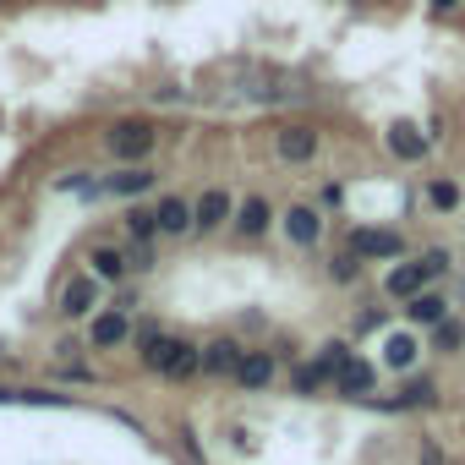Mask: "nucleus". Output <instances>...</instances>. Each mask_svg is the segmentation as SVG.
Here are the masks:
<instances>
[{
	"mask_svg": "<svg viewBox=\"0 0 465 465\" xmlns=\"http://www.w3.org/2000/svg\"><path fill=\"white\" fill-rule=\"evenodd\" d=\"M153 143H159V132H153L148 121H115V126L104 132V148H110V159H121V164H143V159L153 153Z\"/></svg>",
	"mask_w": 465,
	"mask_h": 465,
	"instance_id": "obj_1",
	"label": "nucleus"
},
{
	"mask_svg": "<svg viewBox=\"0 0 465 465\" xmlns=\"http://www.w3.org/2000/svg\"><path fill=\"white\" fill-rule=\"evenodd\" d=\"M345 252L356 263H383V258H400L405 252V236H400V230H383V224H356Z\"/></svg>",
	"mask_w": 465,
	"mask_h": 465,
	"instance_id": "obj_2",
	"label": "nucleus"
},
{
	"mask_svg": "<svg viewBox=\"0 0 465 465\" xmlns=\"http://www.w3.org/2000/svg\"><path fill=\"white\" fill-rule=\"evenodd\" d=\"M99 307H104V285H99L94 274H77V280L61 285V318L77 323V318H94Z\"/></svg>",
	"mask_w": 465,
	"mask_h": 465,
	"instance_id": "obj_3",
	"label": "nucleus"
},
{
	"mask_svg": "<svg viewBox=\"0 0 465 465\" xmlns=\"http://www.w3.org/2000/svg\"><path fill=\"white\" fill-rule=\"evenodd\" d=\"M274 153H280V164H312L318 159V132L307 121H291V126H280Z\"/></svg>",
	"mask_w": 465,
	"mask_h": 465,
	"instance_id": "obj_4",
	"label": "nucleus"
},
{
	"mask_svg": "<svg viewBox=\"0 0 465 465\" xmlns=\"http://www.w3.org/2000/svg\"><path fill=\"white\" fill-rule=\"evenodd\" d=\"M153 181H159V175H153L148 164H121L115 175H99V192H104V197H121V203H137L143 192H153Z\"/></svg>",
	"mask_w": 465,
	"mask_h": 465,
	"instance_id": "obj_5",
	"label": "nucleus"
},
{
	"mask_svg": "<svg viewBox=\"0 0 465 465\" xmlns=\"http://www.w3.org/2000/svg\"><path fill=\"white\" fill-rule=\"evenodd\" d=\"M285 242L291 247H318L323 242V208H312V203H296V208H285Z\"/></svg>",
	"mask_w": 465,
	"mask_h": 465,
	"instance_id": "obj_6",
	"label": "nucleus"
},
{
	"mask_svg": "<svg viewBox=\"0 0 465 465\" xmlns=\"http://www.w3.org/2000/svg\"><path fill=\"white\" fill-rule=\"evenodd\" d=\"M126 340H132V318H126V312L104 307V312L88 318V351H115V345H126Z\"/></svg>",
	"mask_w": 465,
	"mask_h": 465,
	"instance_id": "obj_7",
	"label": "nucleus"
},
{
	"mask_svg": "<svg viewBox=\"0 0 465 465\" xmlns=\"http://www.w3.org/2000/svg\"><path fill=\"white\" fill-rule=\"evenodd\" d=\"M230 213H236V197H230L224 186H208V192L192 203V230H219Z\"/></svg>",
	"mask_w": 465,
	"mask_h": 465,
	"instance_id": "obj_8",
	"label": "nucleus"
},
{
	"mask_svg": "<svg viewBox=\"0 0 465 465\" xmlns=\"http://www.w3.org/2000/svg\"><path fill=\"white\" fill-rule=\"evenodd\" d=\"M427 285H432V280H427V269H421V263H394V269L383 274V296H389V302H400V307H405L411 296H421Z\"/></svg>",
	"mask_w": 465,
	"mask_h": 465,
	"instance_id": "obj_9",
	"label": "nucleus"
},
{
	"mask_svg": "<svg viewBox=\"0 0 465 465\" xmlns=\"http://www.w3.org/2000/svg\"><path fill=\"white\" fill-rule=\"evenodd\" d=\"M230 219H236V236L258 242V236H269V224H274V208H269V197H242Z\"/></svg>",
	"mask_w": 465,
	"mask_h": 465,
	"instance_id": "obj_10",
	"label": "nucleus"
},
{
	"mask_svg": "<svg viewBox=\"0 0 465 465\" xmlns=\"http://www.w3.org/2000/svg\"><path fill=\"white\" fill-rule=\"evenodd\" d=\"M230 378H236L247 394H263L274 383V356L269 351H242V361H236V372H230Z\"/></svg>",
	"mask_w": 465,
	"mask_h": 465,
	"instance_id": "obj_11",
	"label": "nucleus"
},
{
	"mask_svg": "<svg viewBox=\"0 0 465 465\" xmlns=\"http://www.w3.org/2000/svg\"><path fill=\"white\" fill-rule=\"evenodd\" d=\"M236 361H242V345L236 340H208V345H197V372H208V378H230V372H236Z\"/></svg>",
	"mask_w": 465,
	"mask_h": 465,
	"instance_id": "obj_12",
	"label": "nucleus"
},
{
	"mask_svg": "<svg viewBox=\"0 0 465 465\" xmlns=\"http://www.w3.org/2000/svg\"><path fill=\"white\" fill-rule=\"evenodd\" d=\"M383 143H389V153H394L400 164H421V159H427V148H432V143H427V132H416L411 121H394Z\"/></svg>",
	"mask_w": 465,
	"mask_h": 465,
	"instance_id": "obj_13",
	"label": "nucleus"
},
{
	"mask_svg": "<svg viewBox=\"0 0 465 465\" xmlns=\"http://www.w3.org/2000/svg\"><path fill=\"white\" fill-rule=\"evenodd\" d=\"M449 307H454V302H449L443 291H421V296L405 302V323H416V329H438V323L449 318Z\"/></svg>",
	"mask_w": 465,
	"mask_h": 465,
	"instance_id": "obj_14",
	"label": "nucleus"
},
{
	"mask_svg": "<svg viewBox=\"0 0 465 465\" xmlns=\"http://www.w3.org/2000/svg\"><path fill=\"white\" fill-rule=\"evenodd\" d=\"M334 383H340V394H345V400H372V389H378V361L351 356V361H345V372H340Z\"/></svg>",
	"mask_w": 465,
	"mask_h": 465,
	"instance_id": "obj_15",
	"label": "nucleus"
},
{
	"mask_svg": "<svg viewBox=\"0 0 465 465\" xmlns=\"http://www.w3.org/2000/svg\"><path fill=\"white\" fill-rule=\"evenodd\" d=\"M416 356H421V345H416V334H411V329L383 334V356H378V361H383L389 372H411V367H416Z\"/></svg>",
	"mask_w": 465,
	"mask_h": 465,
	"instance_id": "obj_16",
	"label": "nucleus"
},
{
	"mask_svg": "<svg viewBox=\"0 0 465 465\" xmlns=\"http://www.w3.org/2000/svg\"><path fill=\"white\" fill-rule=\"evenodd\" d=\"M153 219H159V236H186L192 230V203L186 197H159Z\"/></svg>",
	"mask_w": 465,
	"mask_h": 465,
	"instance_id": "obj_17",
	"label": "nucleus"
},
{
	"mask_svg": "<svg viewBox=\"0 0 465 465\" xmlns=\"http://www.w3.org/2000/svg\"><path fill=\"white\" fill-rule=\"evenodd\" d=\"M88 274H94L99 285H121L132 269H126V252H121V247H94V258H88Z\"/></svg>",
	"mask_w": 465,
	"mask_h": 465,
	"instance_id": "obj_18",
	"label": "nucleus"
},
{
	"mask_svg": "<svg viewBox=\"0 0 465 465\" xmlns=\"http://www.w3.org/2000/svg\"><path fill=\"white\" fill-rule=\"evenodd\" d=\"M438 405V383L432 378H411V383H400V394L389 400V411H432Z\"/></svg>",
	"mask_w": 465,
	"mask_h": 465,
	"instance_id": "obj_19",
	"label": "nucleus"
},
{
	"mask_svg": "<svg viewBox=\"0 0 465 465\" xmlns=\"http://www.w3.org/2000/svg\"><path fill=\"white\" fill-rule=\"evenodd\" d=\"M192 372H197V345L175 340V345L164 351V361H159V378H192Z\"/></svg>",
	"mask_w": 465,
	"mask_h": 465,
	"instance_id": "obj_20",
	"label": "nucleus"
},
{
	"mask_svg": "<svg viewBox=\"0 0 465 465\" xmlns=\"http://www.w3.org/2000/svg\"><path fill=\"white\" fill-rule=\"evenodd\" d=\"M329 383H334V372H329L323 361H302V367L291 372V389H296L302 400H312V394H318V389H329Z\"/></svg>",
	"mask_w": 465,
	"mask_h": 465,
	"instance_id": "obj_21",
	"label": "nucleus"
},
{
	"mask_svg": "<svg viewBox=\"0 0 465 465\" xmlns=\"http://www.w3.org/2000/svg\"><path fill=\"white\" fill-rule=\"evenodd\" d=\"M126 236H132V247H148L153 236H159V219H153V208H126Z\"/></svg>",
	"mask_w": 465,
	"mask_h": 465,
	"instance_id": "obj_22",
	"label": "nucleus"
},
{
	"mask_svg": "<svg viewBox=\"0 0 465 465\" xmlns=\"http://www.w3.org/2000/svg\"><path fill=\"white\" fill-rule=\"evenodd\" d=\"M427 208H432V213H454V208H460V186H454L449 175H432V181H427Z\"/></svg>",
	"mask_w": 465,
	"mask_h": 465,
	"instance_id": "obj_23",
	"label": "nucleus"
},
{
	"mask_svg": "<svg viewBox=\"0 0 465 465\" xmlns=\"http://www.w3.org/2000/svg\"><path fill=\"white\" fill-rule=\"evenodd\" d=\"M460 345H465V323H460V318H443V323L432 329V351L449 356V351H460Z\"/></svg>",
	"mask_w": 465,
	"mask_h": 465,
	"instance_id": "obj_24",
	"label": "nucleus"
},
{
	"mask_svg": "<svg viewBox=\"0 0 465 465\" xmlns=\"http://www.w3.org/2000/svg\"><path fill=\"white\" fill-rule=\"evenodd\" d=\"M416 263L427 269V280H443V274L454 269V252H449V247H427V252H421Z\"/></svg>",
	"mask_w": 465,
	"mask_h": 465,
	"instance_id": "obj_25",
	"label": "nucleus"
},
{
	"mask_svg": "<svg viewBox=\"0 0 465 465\" xmlns=\"http://www.w3.org/2000/svg\"><path fill=\"white\" fill-rule=\"evenodd\" d=\"M329 280H334V285H356V280H361V263H356L351 252H340V258H329Z\"/></svg>",
	"mask_w": 465,
	"mask_h": 465,
	"instance_id": "obj_26",
	"label": "nucleus"
},
{
	"mask_svg": "<svg viewBox=\"0 0 465 465\" xmlns=\"http://www.w3.org/2000/svg\"><path fill=\"white\" fill-rule=\"evenodd\" d=\"M159 258H153V247H126V269H137V274H148Z\"/></svg>",
	"mask_w": 465,
	"mask_h": 465,
	"instance_id": "obj_27",
	"label": "nucleus"
},
{
	"mask_svg": "<svg viewBox=\"0 0 465 465\" xmlns=\"http://www.w3.org/2000/svg\"><path fill=\"white\" fill-rule=\"evenodd\" d=\"M383 323H389V312H383V307L361 312V318H356V340H361V334H372V329H383Z\"/></svg>",
	"mask_w": 465,
	"mask_h": 465,
	"instance_id": "obj_28",
	"label": "nucleus"
},
{
	"mask_svg": "<svg viewBox=\"0 0 465 465\" xmlns=\"http://www.w3.org/2000/svg\"><path fill=\"white\" fill-rule=\"evenodd\" d=\"M421 465H449V460H443V449H438V443H421Z\"/></svg>",
	"mask_w": 465,
	"mask_h": 465,
	"instance_id": "obj_29",
	"label": "nucleus"
},
{
	"mask_svg": "<svg viewBox=\"0 0 465 465\" xmlns=\"http://www.w3.org/2000/svg\"><path fill=\"white\" fill-rule=\"evenodd\" d=\"M427 6H432V12H454V6H460V0H427Z\"/></svg>",
	"mask_w": 465,
	"mask_h": 465,
	"instance_id": "obj_30",
	"label": "nucleus"
},
{
	"mask_svg": "<svg viewBox=\"0 0 465 465\" xmlns=\"http://www.w3.org/2000/svg\"><path fill=\"white\" fill-rule=\"evenodd\" d=\"M460 307H465V280H460Z\"/></svg>",
	"mask_w": 465,
	"mask_h": 465,
	"instance_id": "obj_31",
	"label": "nucleus"
},
{
	"mask_svg": "<svg viewBox=\"0 0 465 465\" xmlns=\"http://www.w3.org/2000/svg\"><path fill=\"white\" fill-rule=\"evenodd\" d=\"M0 356H6V340H0Z\"/></svg>",
	"mask_w": 465,
	"mask_h": 465,
	"instance_id": "obj_32",
	"label": "nucleus"
}]
</instances>
